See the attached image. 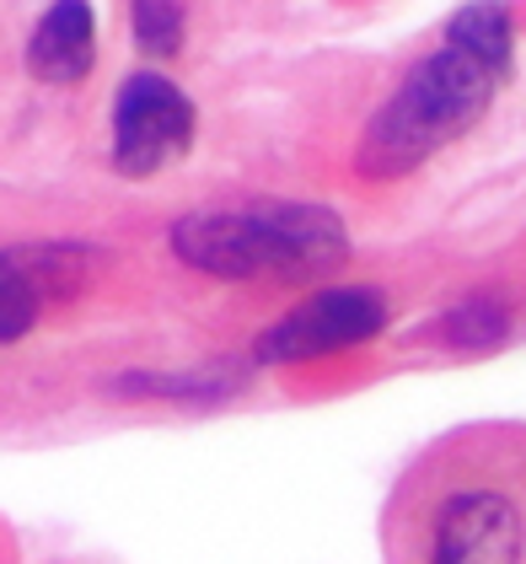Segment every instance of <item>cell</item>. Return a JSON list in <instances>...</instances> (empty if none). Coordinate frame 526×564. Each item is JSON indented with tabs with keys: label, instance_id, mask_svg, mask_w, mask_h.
<instances>
[{
	"label": "cell",
	"instance_id": "cell-1",
	"mask_svg": "<svg viewBox=\"0 0 526 564\" xmlns=\"http://www.w3.org/2000/svg\"><path fill=\"white\" fill-rule=\"evenodd\" d=\"M382 564H526V425L436 435L382 511Z\"/></svg>",
	"mask_w": 526,
	"mask_h": 564
},
{
	"label": "cell",
	"instance_id": "cell-2",
	"mask_svg": "<svg viewBox=\"0 0 526 564\" xmlns=\"http://www.w3.org/2000/svg\"><path fill=\"white\" fill-rule=\"evenodd\" d=\"M511 65V17L500 0H468L440 44L408 65L397 91L376 108L365 145H360V173L365 177H403L425 156L451 145L462 130H473L489 108L494 87L505 82Z\"/></svg>",
	"mask_w": 526,
	"mask_h": 564
},
{
	"label": "cell",
	"instance_id": "cell-3",
	"mask_svg": "<svg viewBox=\"0 0 526 564\" xmlns=\"http://www.w3.org/2000/svg\"><path fill=\"white\" fill-rule=\"evenodd\" d=\"M177 259H188L205 274L220 280H311L322 269L350 259V242L339 231V220L322 210H296V205H274V210H210V216H188L173 226Z\"/></svg>",
	"mask_w": 526,
	"mask_h": 564
},
{
	"label": "cell",
	"instance_id": "cell-4",
	"mask_svg": "<svg viewBox=\"0 0 526 564\" xmlns=\"http://www.w3.org/2000/svg\"><path fill=\"white\" fill-rule=\"evenodd\" d=\"M194 140V102L156 70H134L113 97V162L119 173L145 177L167 167Z\"/></svg>",
	"mask_w": 526,
	"mask_h": 564
},
{
	"label": "cell",
	"instance_id": "cell-5",
	"mask_svg": "<svg viewBox=\"0 0 526 564\" xmlns=\"http://www.w3.org/2000/svg\"><path fill=\"white\" fill-rule=\"evenodd\" d=\"M382 323H387V302L376 291H365V285L322 291L307 306H296L291 317H280L259 339V355L263 360H311V355H328V349L371 339Z\"/></svg>",
	"mask_w": 526,
	"mask_h": 564
},
{
	"label": "cell",
	"instance_id": "cell-6",
	"mask_svg": "<svg viewBox=\"0 0 526 564\" xmlns=\"http://www.w3.org/2000/svg\"><path fill=\"white\" fill-rule=\"evenodd\" d=\"M97 59V22H91L87 0H54L33 39H28V70L48 87H70L81 82Z\"/></svg>",
	"mask_w": 526,
	"mask_h": 564
},
{
	"label": "cell",
	"instance_id": "cell-7",
	"mask_svg": "<svg viewBox=\"0 0 526 564\" xmlns=\"http://www.w3.org/2000/svg\"><path fill=\"white\" fill-rule=\"evenodd\" d=\"M130 22H134V44L145 54H156V59L177 54V44H183V11L173 0H134Z\"/></svg>",
	"mask_w": 526,
	"mask_h": 564
}]
</instances>
